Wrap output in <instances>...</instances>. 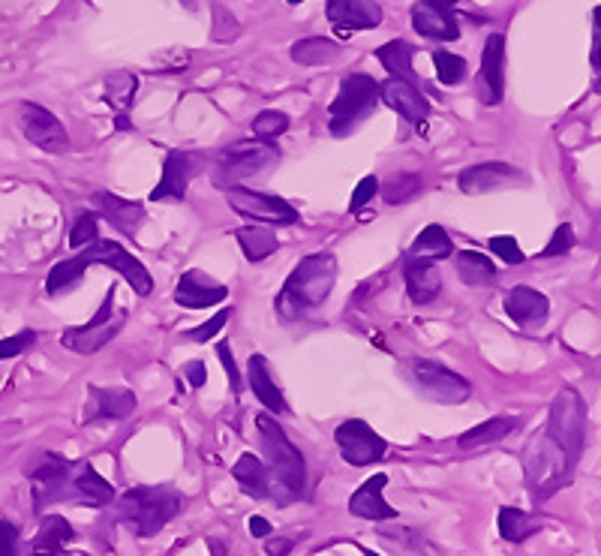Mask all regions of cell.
Instances as JSON below:
<instances>
[{
	"instance_id": "cell-1",
	"label": "cell",
	"mask_w": 601,
	"mask_h": 556,
	"mask_svg": "<svg viewBox=\"0 0 601 556\" xmlns=\"http://www.w3.org/2000/svg\"><path fill=\"white\" fill-rule=\"evenodd\" d=\"M259 442H262L265 469L271 479V500L289 505L304 496L307 491V460L298 451L296 442L286 437V430L277 425V418L268 413L256 415Z\"/></svg>"
},
{
	"instance_id": "cell-2",
	"label": "cell",
	"mask_w": 601,
	"mask_h": 556,
	"mask_svg": "<svg viewBox=\"0 0 601 556\" xmlns=\"http://www.w3.org/2000/svg\"><path fill=\"white\" fill-rule=\"evenodd\" d=\"M337 284V259L334 253H310L301 263L296 265V271L286 277L283 289L273 298L277 313L286 322H296V319L307 317L313 307L325 304V298L331 295Z\"/></svg>"
},
{
	"instance_id": "cell-3",
	"label": "cell",
	"mask_w": 601,
	"mask_h": 556,
	"mask_svg": "<svg viewBox=\"0 0 601 556\" xmlns=\"http://www.w3.org/2000/svg\"><path fill=\"white\" fill-rule=\"evenodd\" d=\"M111 502H115V521L139 538H151L165 530L186 505L184 493L169 484H139Z\"/></svg>"
},
{
	"instance_id": "cell-4",
	"label": "cell",
	"mask_w": 601,
	"mask_h": 556,
	"mask_svg": "<svg viewBox=\"0 0 601 556\" xmlns=\"http://www.w3.org/2000/svg\"><path fill=\"white\" fill-rule=\"evenodd\" d=\"M280 160V148L277 142H265V139H247V142H235L229 148H219L211 157V178L219 190H232L240 186V181L262 175L265 169H271Z\"/></svg>"
},
{
	"instance_id": "cell-5",
	"label": "cell",
	"mask_w": 601,
	"mask_h": 556,
	"mask_svg": "<svg viewBox=\"0 0 601 556\" xmlns=\"http://www.w3.org/2000/svg\"><path fill=\"white\" fill-rule=\"evenodd\" d=\"M571 463L569 458L559 451V446L554 439L547 437L545 430H538L536 437L526 442L524 451V472L526 484L533 491V500L541 505L554 493H559L571 481Z\"/></svg>"
},
{
	"instance_id": "cell-6",
	"label": "cell",
	"mask_w": 601,
	"mask_h": 556,
	"mask_svg": "<svg viewBox=\"0 0 601 556\" xmlns=\"http://www.w3.org/2000/svg\"><path fill=\"white\" fill-rule=\"evenodd\" d=\"M379 106V82L367 73L343 76L334 103L329 106V130L331 136H350L361 120H367L373 109Z\"/></svg>"
},
{
	"instance_id": "cell-7",
	"label": "cell",
	"mask_w": 601,
	"mask_h": 556,
	"mask_svg": "<svg viewBox=\"0 0 601 556\" xmlns=\"http://www.w3.org/2000/svg\"><path fill=\"white\" fill-rule=\"evenodd\" d=\"M545 434L557 442L571 467H578L583 446H587V404L575 388H562L557 400L550 404Z\"/></svg>"
},
{
	"instance_id": "cell-8",
	"label": "cell",
	"mask_w": 601,
	"mask_h": 556,
	"mask_svg": "<svg viewBox=\"0 0 601 556\" xmlns=\"http://www.w3.org/2000/svg\"><path fill=\"white\" fill-rule=\"evenodd\" d=\"M76 469L78 460H66L55 451H43L36 455L33 463L24 469V475L31 479L33 488V509H49L57 502H73L76 491Z\"/></svg>"
},
{
	"instance_id": "cell-9",
	"label": "cell",
	"mask_w": 601,
	"mask_h": 556,
	"mask_svg": "<svg viewBox=\"0 0 601 556\" xmlns=\"http://www.w3.org/2000/svg\"><path fill=\"white\" fill-rule=\"evenodd\" d=\"M115 295H118V286H109V295L106 301L99 304V310L94 313L88 325L66 328L61 334V343L66 350L76 352V355H97L103 346H109L111 340L118 338L120 328L127 325V310H120L115 304Z\"/></svg>"
},
{
	"instance_id": "cell-10",
	"label": "cell",
	"mask_w": 601,
	"mask_h": 556,
	"mask_svg": "<svg viewBox=\"0 0 601 556\" xmlns=\"http://www.w3.org/2000/svg\"><path fill=\"white\" fill-rule=\"evenodd\" d=\"M406 373H409V379L416 382V388L430 400H437V404H449L458 406L463 400H470L472 385L460 373L449 371L446 364H439V361H427V359H416V361H406Z\"/></svg>"
},
{
	"instance_id": "cell-11",
	"label": "cell",
	"mask_w": 601,
	"mask_h": 556,
	"mask_svg": "<svg viewBox=\"0 0 601 556\" xmlns=\"http://www.w3.org/2000/svg\"><path fill=\"white\" fill-rule=\"evenodd\" d=\"M19 127L28 136V142L36 145L40 151L64 153L69 148V136L61 118L40 103H31V99L19 103Z\"/></svg>"
},
{
	"instance_id": "cell-12",
	"label": "cell",
	"mask_w": 601,
	"mask_h": 556,
	"mask_svg": "<svg viewBox=\"0 0 601 556\" xmlns=\"http://www.w3.org/2000/svg\"><path fill=\"white\" fill-rule=\"evenodd\" d=\"M334 439H337L340 455L350 467H373L385 458L388 451V442H385L376 430H373L367 421L361 418H350L334 430Z\"/></svg>"
},
{
	"instance_id": "cell-13",
	"label": "cell",
	"mask_w": 601,
	"mask_h": 556,
	"mask_svg": "<svg viewBox=\"0 0 601 556\" xmlns=\"http://www.w3.org/2000/svg\"><path fill=\"white\" fill-rule=\"evenodd\" d=\"M82 256H85L90 265H106V268H111V271H118L120 277L132 286V292L136 295H142V298L144 295H151L153 289L151 271H148V268H144V265L139 263L130 250H124L118 240L99 238L97 244L85 247Z\"/></svg>"
},
{
	"instance_id": "cell-14",
	"label": "cell",
	"mask_w": 601,
	"mask_h": 556,
	"mask_svg": "<svg viewBox=\"0 0 601 556\" xmlns=\"http://www.w3.org/2000/svg\"><path fill=\"white\" fill-rule=\"evenodd\" d=\"M205 172V153L169 151L163 160V178L153 186L151 202H184L190 181Z\"/></svg>"
},
{
	"instance_id": "cell-15",
	"label": "cell",
	"mask_w": 601,
	"mask_h": 556,
	"mask_svg": "<svg viewBox=\"0 0 601 556\" xmlns=\"http://www.w3.org/2000/svg\"><path fill=\"white\" fill-rule=\"evenodd\" d=\"M226 202H229L232 211H238V214L250 220H262V223H273V226H292V223H298V211L286 199L256 193V190H247V186L226 190Z\"/></svg>"
},
{
	"instance_id": "cell-16",
	"label": "cell",
	"mask_w": 601,
	"mask_h": 556,
	"mask_svg": "<svg viewBox=\"0 0 601 556\" xmlns=\"http://www.w3.org/2000/svg\"><path fill=\"white\" fill-rule=\"evenodd\" d=\"M458 3L460 0H416V7H412L416 33H421L425 40H437V43L460 40L458 12H454Z\"/></svg>"
},
{
	"instance_id": "cell-17",
	"label": "cell",
	"mask_w": 601,
	"mask_h": 556,
	"mask_svg": "<svg viewBox=\"0 0 601 556\" xmlns=\"http://www.w3.org/2000/svg\"><path fill=\"white\" fill-rule=\"evenodd\" d=\"M475 94L484 106H500L505 94V36L491 33L484 52H481V70L475 78Z\"/></svg>"
},
{
	"instance_id": "cell-18",
	"label": "cell",
	"mask_w": 601,
	"mask_h": 556,
	"mask_svg": "<svg viewBox=\"0 0 601 556\" xmlns=\"http://www.w3.org/2000/svg\"><path fill=\"white\" fill-rule=\"evenodd\" d=\"M379 99L388 109H394L406 124H416L418 130H425V120L430 115V99L418 90V85L404 82V78H388L379 85Z\"/></svg>"
},
{
	"instance_id": "cell-19",
	"label": "cell",
	"mask_w": 601,
	"mask_h": 556,
	"mask_svg": "<svg viewBox=\"0 0 601 556\" xmlns=\"http://www.w3.org/2000/svg\"><path fill=\"white\" fill-rule=\"evenodd\" d=\"M136 394L130 388H99V385H90L88 388V406H85V425H94V421H124L136 413Z\"/></svg>"
},
{
	"instance_id": "cell-20",
	"label": "cell",
	"mask_w": 601,
	"mask_h": 556,
	"mask_svg": "<svg viewBox=\"0 0 601 556\" xmlns=\"http://www.w3.org/2000/svg\"><path fill=\"white\" fill-rule=\"evenodd\" d=\"M226 298H229V289L198 268L181 274L175 286V304L186 307V310H205V307L223 304Z\"/></svg>"
},
{
	"instance_id": "cell-21",
	"label": "cell",
	"mask_w": 601,
	"mask_h": 556,
	"mask_svg": "<svg viewBox=\"0 0 601 556\" xmlns=\"http://www.w3.org/2000/svg\"><path fill=\"white\" fill-rule=\"evenodd\" d=\"M325 12L340 33L373 31L383 24V7L376 0H329Z\"/></svg>"
},
{
	"instance_id": "cell-22",
	"label": "cell",
	"mask_w": 601,
	"mask_h": 556,
	"mask_svg": "<svg viewBox=\"0 0 601 556\" xmlns=\"http://www.w3.org/2000/svg\"><path fill=\"white\" fill-rule=\"evenodd\" d=\"M90 207H94L97 217H103L109 226L124 232V235H132L144 220L142 202H130V199H120L115 193H106V190H99V193L90 196Z\"/></svg>"
},
{
	"instance_id": "cell-23",
	"label": "cell",
	"mask_w": 601,
	"mask_h": 556,
	"mask_svg": "<svg viewBox=\"0 0 601 556\" xmlns=\"http://www.w3.org/2000/svg\"><path fill=\"white\" fill-rule=\"evenodd\" d=\"M514 181H520V172L508 163H479L463 169L458 178V184L463 193L470 196H481V193H493V190H503V186H512Z\"/></svg>"
},
{
	"instance_id": "cell-24",
	"label": "cell",
	"mask_w": 601,
	"mask_h": 556,
	"mask_svg": "<svg viewBox=\"0 0 601 556\" xmlns=\"http://www.w3.org/2000/svg\"><path fill=\"white\" fill-rule=\"evenodd\" d=\"M385 484H388V475H383V472L364 481L350 496V514H355L361 521H397V509H391L383 496Z\"/></svg>"
},
{
	"instance_id": "cell-25",
	"label": "cell",
	"mask_w": 601,
	"mask_h": 556,
	"mask_svg": "<svg viewBox=\"0 0 601 556\" xmlns=\"http://www.w3.org/2000/svg\"><path fill=\"white\" fill-rule=\"evenodd\" d=\"M247 385H250V392L256 394V400L273 415H283L289 413V406H286V397L280 392V385L273 379L271 373V361L265 359V355H250L247 361Z\"/></svg>"
},
{
	"instance_id": "cell-26",
	"label": "cell",
	"mask_w": 601,
	"mask_h": 556,
	"mask_svg": "<svg viewBox=\"0 0 601 556\" xmlns=\"http://www.w3.org/2000/svg\"><path fill=\"white\" fill-rule=\"evenodd\" d=\"M505 313L520 328H536L550 313V301L529 286H514L512 292L505 295Z\"/></svg>"
},
{
	"instance_id": "cell-27",
	"label": "cell",
	"mask_w": 601,
	"mask_h": 556,
	"mask_svg": "<svg viewBox=\"0 0 601 556\" xmlns=\"http://www.w3.org/2000/svg\"><path fill=\"white\" fill-rule=\"evenodd\" d=\"M404 280L412 304H433L439 292H442V274H439V268L433 263L404 259Z\"/></svg>"
},
{
	"instance_id": "cell-28",
	"label": "cell",
	"mask_w": 601,
	"mask_h": 556,
	"mask_svg": "<svg viewBox=\"0 0 601 556\" xmlns=\"http://www.w3.org/2000/svg\"><path fill=\"white\" fill-rule=\"evenodd\" d=\"M136 94H139V76H132L127 70H118V73L106 76V103L115 111V127L118 130H132L127 111L132 109Z\"/></svg>"
},
{
	"instance_id": "cell-29",
	"label": "cell",
	"mask_w": 601,
	"mask_h": 556,
	"mask_svg": "<svg viewBox=\"0 0 601 556\" xmlns=\"http://www.w3.org/2000/svg\"><path fill=\"white\" fill-rule=\"evenodd\" d=\"M73 538H76V533H73V524L66 517H61V514H45L43 521H40V530L33 535L31 550L33 556H55Z\"/></svg>"
},
{
	"instance_id": "cell-30",
	"label": "cell",
	"mask_w": 601,
	"mask_h": 556,
	"mask_svg": "<svg viewBox=\"0 0 601 556\" xmlns=\"http://www.w3.org/2000/svg\"><path fill=\"white\" fill-rule=\"evenodd\" d=\"M454 256V244L451 235L439 223H430L418 232V238L412 240V247L406 250L404 259H416V263H439V259H449Z\"/></svg>"
},
{
	"instance_id": "cell-31",
	"label": "cell",
	"mask_w": 601,
	"mask_h": 556,
	"mask_svg": "<svg viewBox=\"0 0 601 556\" xmlns=\"http://www.w3.org/2000/svg\"><path fill=\"white\" fill-rule=\"evenodd\" d=\"M115 500V488L109 481L99 475L94 463L88 460H78L76 472V500L78 505H90V509H103V505H111Z\"/></svg>"
},
{
	"instance_id": "cell-32",
	"label": "cell",
	"mask_w": 601,
	"mask_h": 556,
	"mask_svg": "<svg viewBox=\"0 0 601 556\" xmlns=\"http://www.w3.org/2000/svg\"><path fill=\"white\" fill-rule=\"evenodd\" d=\"M232 479L238 481V488L244 493H250L253 500H271V479H268V469L256 455H240L232 467Z\"/></svg>"
},
{
	"instance_id": "cell-33",
	"label": "cell",
	"mask_w": 601,
	"mask_h": 556,
	"mask_svg": "<svg viewBox=\"0 0 601 556\" xmlns=\"http://www.w3.org/2000/svg\"><path fill=\"white\" fill-rule=\"evenodd\" d=\"M514 427H517V418L514 415H493L487 421H481L466 434H460L458 446L463 451H479V448H487L493 442H503L508 434H512Z\"/></svg>"
},
{
	"instance_id": "cell-34",
	"label": "cell",
	"mask_w": 601,
	"mask_h": 556,
	"mask_svg": "<svg viewBox=\"0 0 601 556\" xmlns=\"http://www.w3.org/2000/svg\"><path fill=\"white\" fill-rule=\"evenodd\" d=\"M412 57H416V45L406 43V40H391V43L376 49V61L388 70V76L418 85V73L416 66H412Z\"/></svg>"
},
{
	"instance_id": "cell-35",
	"label": "cell",
	"mask_w": 601,
	"mask_h": 556,
	"mask_svg": "<svg viewBox=\"0 0 601 556\" xmlns=\"http://www.w3.org/2000/svg\"><path fill=\"white\" fill-rule=\"evenodd\" d=\"M454 268L466 286H491L496 280V265L491 263V256L479 250L454 253Z\"/></svg>"
},
{
	"instance_id": "cell-36",
	"label": "cell",
	"mask_w": 601,
	"mask_h": 556,
	"mask_svg": "<svg viewBox=\"0 0 601 556\" xmlns=\"http://www.w3.org/2000/svg\"><path fill=\"white\" fill-rule=\"evenodd\" d=\"M88 268L90 263L85 259V256H69V259H64V263H57L55 268L49 271V277H45V292L52 295V298H57V295L76 289V286L85 280Z\"/></svg>"
},
{
	"instance_id": "cell-37",
	"label": "cell",
	"mask_w": 601,
	"mask_h": 556,
	"mask_svg": "<svg viewBox=\"0 0 601 556\" xmlns=\"http://www.w3.org/2000/svg\"><path fill=\"white\" fill-rule=\"evenodd\" d=\"M235 238H238L240 250L250 263H265L280 247L277 235L271 229H265V226H240V229H235Z\"/></svg>"
},
{
	"instance_id": "cell-38",
	"label": "cell",
	"mask_w": 601,
	"mask_h": 556,
	"mask_svg": "<svg viewBox=\"0 0 601 556\" xmlns=\"http://www.w3.org/2000/svg\"><path fill=\"white\" fill-rule=\"evenodd\" d=\"M340 45L334 40H325V36H304L292 45V61L301 66H322L337 61Z\"/></svg>"
},
{
	"instance_id": "cell-39",
	"label": "cell",
	"mask_w": 601,
	"mask_h": 556,
	"mask_svg": "<svg viewBox=\"0 0 601 556\" xmlns=\"http://www.w3.org/2000/svg\"><path fill=\"white\" fill-rule=\"evenodd\" d=\"M496 524H500V535H503L505 542H514V545H520L529 535H536L541 530L538 517L520 512V509H512V505L500 509V521Z\"/></svg>"
},
{
	"instance_id": "cell-40",
	"label": "cell",
	"mask_w": 601,
	"mask_h": 556,
	"mask_svg": "<svg viewBox=\"0 0 601 556\" xmlns=\"http://www.w3.org/2000/svg\"><path fill=\"white\" fill-rule=\"evenodd\" d=\"M379 190H383L385 205H404V202L416 199L425 190V178L418 172H397L385 184L379 181Z\"/></svg>"
},
{
	"instance_id": "cell-41",
	"label": "cell",
	"mask_w": 601,
	"mask_h": 556,
	"mask_svg": "<svg viewBox=\"0 0 601 556\" xmlns=\"http://www.w3.org/2000/svg\"><path fill=\"white\" fill-rule=\"evenodd\" d=\"M289 130V115L277 109H265L253 118V136L265 139V142H277V136H283Z\"/></svg>"
},
{
	"instance_id": "cell-42",
	"label": "cell",
	"mask_w": 601,
	"mask_h": 556,
	"mask_svg": "<svg viewBox=\"0 0 601 556\" xmlns=\"http://www.w3.org/2000/svg\"><path fill=\"white\" fill-rule=\"evenodd\" d=\"M433 66H437V78L446 88H454L466 78V61L451 52H433Z\"/></svg>"
},
{
	"instance_id": "cell-43",
	"label": "cell",
	"mask_w": 601,
	"mask_h": 556,
	"mask_svg": "<svg viewBox=\"0 0 601 556\" xmlns=\"http://www.w3.org/2000/svg\"><path fill=\"white\" fill-rule=\"evenodd\" d=\"M211 36L217 40V43H232V40H238V33H240V24L238 19L232 15L223 3H214L211 7Z\"/></svg>"
},
{
	"instance_id": "cell-44",
	"label": "cell",
	"mask_w": 601,
	"mask_h": 556,
	"mask_svg": "<svg viewBox=\"0 0 601 556\" xmlns=\"http://www.w3.org/2000/svg\"><path fill=\"white\" fill-rule=\"evenodd\" d=\"M97 240H99L97 214H94V211H85V214L76 220L73 232H69V247H73V250H85V247L97 244Z\"/></svg>"
},
{
	"instance_id": "cell-45",
	"label": "cell",
	"mask_w": 601,
	"mask_h": 556,
	"mask_svg": "<svg viewBox=\"0 0 601 556\" xmlns=\"http://www.w3.org/2000/svg\"><path fill=\"white\" fill-rule=\"evenodd\" d=\"M36 340H40V334L33 328H24L19 334H12V338H3L0 340V361L19 359L24 352H31L36 346Z\"/></svg>"
},
{
	"instance_id": "cell-46",
	"label": "cell",
	"mask_w": 601,
	"mask_h": 556,
	"mask_svg": "<svg viewBox=\"0 0 601 556\" xmlns=\"http://www.w3.org/2000/svg\"><path fill=\"white\" fill-rule=\"evenodd\" d=\"M229 317H232V307H223V310H217V313H214V317H211L205 325H198V328H193V331H186L184 338L193 340V343H208V340H214L219 331H223V325L229 322Z\"/></svg>"
},
{
	"instance_id": "cell-47",
	"label": "cell",
	"mask_w": 601,
	"mask_h": 556,
	"mask_svg": "<svg viewBox=\"0 0 601 556\" xmlns=\"http://www.w3.org/2000/svg\"><path fill=\"white\" fill-rule=\"evenodd\" d=\"M575 247V229H571L569 223H562L554 232V238L547 240V247L541 250V259H557V256H566V253Z\"/></svg>"
},
{
	"instance_id": "cell-48",
	"label": "cell",
	"mask_w": 601,
	"mask_h": 556,
	"mask_svg": "<svg viewBox=\"0 0 601 556\" xmlns=\"http://www.w3.org/2000/svg\"><path fill=\"white\" fill-rule=\"evenodd\" d=\"M491 250L496 256H503V263L508 265H520L526 259L524 250H520V244L512 235H500V238H491Z\"/></svg>"
},
{
	"instance_id": "cell-49",
	"label": "cell",
	"mask_w": 601,
	"mask_h": 556,
	"mask_svg": "<svg viewBox=\"0 0 601 556\" xmlns=\"http://www.w3.org/2000/svg\"><path fill=\"white\" fill-rule=\"evenodd\" d=\"M217 359L219 364H223V371H226V376H229V385H232V394L235 397H240V373H238V364H235V355H232V346H229V340H223L217 346Z\"/></svg>"
},
{
	"instance_id": "cell-50",
	"label": "cell",
	"mask_w": 601,
	"mask_h": 556,
	"mask_svg": "<svg viewBox=\"0 0 601 556\" xmlns=\"http://www.w3.org/2000/svg\"><path fill=\"white\" fill-rule=\"evenodd\" d=\"M376 193H379V178H376V175L361 178V184L355 186V193H352L350 211H361V207L367 205V202H371Z\"/></svg>"
},
{
	"instance_id": "cell-51",
	"label": "cell",
	"mask_w": 601,
	"mask_h": 556,
	"mask_svg": "<svg viewBox=\"0 0 601 556\" xmlns=\"http://www.w3.org/2000/svg\"><path fill=\"white\" fill-rule=\"evenodd\" d=\"M0 556H19V526L0 521Z\"/></svg>"
},
{
	"instance_id": "cell-52",
	"label": "cell",
	"mask_w": 601,
	"mask_h": 556,
	"mask_svg": "<svg viewBox=\"0 0 601 556\" xmlns=\"http://www.w3.org/2000/svg\"><path fill=\"white\" fill-rule=\"evenodd\" d=\"M181 376H186V382H190L193 388H202V385L208 382V367H205V361H186Z\"/></svg>"
},
{
	"instance_id": "cell-53",
	"label": "cell",
	"mask_w": 601,
	"mask_h": 556,
	"mask_svg": "<svg viewBox=\"0 0 601 556\" xmlns=\"http://www.w3.org/2000/svg\"><path fill=\"white\" fill-rule=\"evenodd\" d=\"M296 550V538H268V545H265V554L268 556H289Z\"/></svg>"
},
{
	"instance_id": "cell-54",
	"label": "cell",
	"mask_w": 601,
	"mask_h": 556,
	"mask_svg": "<svg viewBox=\"0 0 601 556\" xmlns=\"http://www.w3.org/2000/svg\"><path fill=\"white\" fill-rule=\"evenodd\" d=\"M250 535H256V538H268V535L273 533V526L268 524V521H265V517H259V514H256V517H250Z\"/></svg>"
},
{
	"instance_id": "cell-55",
	"label": "cell",
	"mask_w": 601,
	"mask_h": 556,
	"mask_svg": "<svg viewBox=\"0 0 601 556\" xmlns=\"http://www.w3.org/2000/svg\"><path fill=\"white\" fill-rule=\"evenodd\" d=\"M358 550H361V554H364V556H379V554H373L371 547H364V545H358Z\"/></svg>"
},
{
	"instance_id": "cell-56",
	"label": "cell",
	"mask_w": 601,
	"mask_h": 556,
	"mask_svg": "<svg viewBox=\"0 0 601 556\" xmlns=\"http://www.w3.org/2000/svg\"><path fill=\"white\" fill-rule=\"evenodd\" d=\"M181 3H184L186 10H196V0H181Z\"/></svg>"
},
{
	"instance_id": "cell-57",
	"label": "cell",
	"mask_w": 601,
	"mask_h": 556,
	"mask_svg": "<svg viewBox=\"0 0 601 556\" xmlns=\"http://www.w3.org/2000/svg\"><path fill=\"white\" fill-rule=\"evenodd\" d=\"M55 556H85V554H66V550H61V554H55Z\"/></svg>"
},
{
	"instance_id": "cell-58",
	"label": "cell",
	"mask_w": 601,
	"mask_h": 556,
	"mask_svg": "<svg viewBox=\"0 0 601 556\" xmlns=\"http://www.w3.org/2000/svg\"><path fill=\"white\" fill-rule=\"evenodd\" d=\"M286 3H304V0H286Z\"/></svg>"
}]
</instances>
